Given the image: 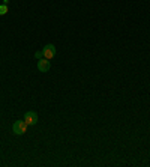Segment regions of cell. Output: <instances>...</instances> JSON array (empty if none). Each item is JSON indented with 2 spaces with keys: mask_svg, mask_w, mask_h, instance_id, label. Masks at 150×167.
<instances>
[{
  "mask_svg": "<svg viewBox=\"0 0 150 167\" xmlns=\"http://www.w3.org/2000/svg\"><path fill=\"white\" fill-rule=\"evenodd\" d=\"M8 5H0V15H6L8 14Z\"/></svg>",
  "mask_w": 150,
  "mask_h": 167,
  "instance_id": "5",
  "label": "cell"
},
{
  "mask_svg": "<svg viewBox=\"0 0 150 167\" xmlns=\"http://www.w3.org/2000/svg\"><path fill=\"white\" fill-rule=\"evenodd\" d=\"M27 124L24 122V121H17L14 125H12V133L15 134V136H24L26 133H27Z\"/></svg>",
  "mask_w": 150,
  "mask_h": 167,
  "instance_id": "1",
  "label": "cell"
},
{
  "mask_svg": "<svg viewBox=\"0 0 150 167\" xmlns=\"http://www.w3.org/2000/svg\"><path fill=\"white\" fill-rule=\"evenodd\" d=\"M50 68H51V63H50L48 59H45V57L38 59V69H39V72H48Z\"/></svg>",
  "mask_w": 150,
  "mask_h": 167,
  "instance_id": "4",
  "label": "cell"
},
{
  "mask_svg": "<svg viewBox=\"0 0 150 167\" xmlns=\"http://www.w3.org/2000/svg\"><path fill=\"white\" fill-rule=\"evenodd\" d=\"M56 47L53 45V44H47L44 48H42V57H45V59H48V60H51V59H54L56 57Z\"/></svg>",
  "mask_w": 150,
  "mask_h": 167,
  "instance_id": "2",
  "label": "cell"
},
{
  "mask_svg": "<svg viewBox=\"0 0 150 167\" xmlns=\"http://www.w3.org/2000/svg\"><path fill=\"white\" fill-rule=\"evenodd\" d=\"M38 121H39V116H38V113H36V112H27V113L24 115V122H26L29 127L36 125V124H38Z\"/></svg>",
  "mask_w": 150,
  "mask_h": 167,
  "instance_id": "3",
  "label": "cell"
},
{
  "mask_svg": "<svg viewBox=\"0 0 150 167\" xmlns=\"http://www.w3.org/2000/svg\"><path fill=\"white\" fill-rule=\"evenodd\" d=\"M35 57H36V59H41V57H42V51H36V53H35Z\"/></svg>",
  "mask_w": 150,
  "mask_h": 167,
  "instance_id": "6",
  "label": "cell"
}]
</instances>
